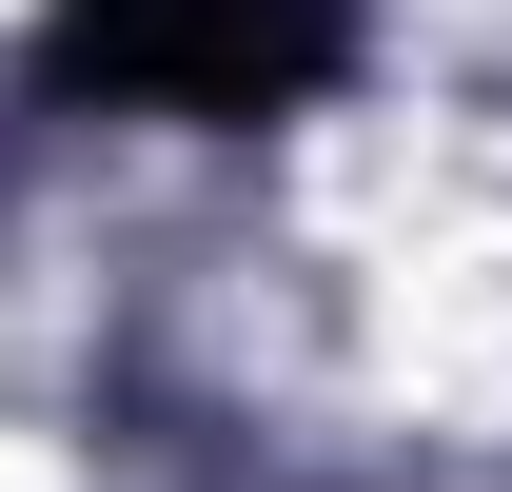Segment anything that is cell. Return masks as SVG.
<instances>
[{
  "instance_id": "cell-1",
  "label": "cell",
  "mask_w": 512,
  "mask_h": 492,
  "mask_svg": "<svg viewBox=\"0 0 512 492\" xmlns=\"http://www.w3.org/2000/svg\"><path fill=\"white\" fill-rule=\"evenodd\" d=\"M79 60L138 99H276L335 60V0H79Z\"/></svg>"
}]
</instances>
